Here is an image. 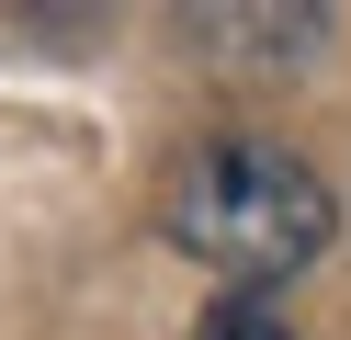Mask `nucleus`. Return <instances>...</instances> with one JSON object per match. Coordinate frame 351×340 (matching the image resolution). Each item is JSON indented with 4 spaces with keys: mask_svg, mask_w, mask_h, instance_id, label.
I'll return each instance as SVG.
<instances>
[{
    "mask_svg": "<svg viewBox=\"0 0 351 340\" xmlns=\"http://www.w3.org/2000/svg\"><path fill=\"white\" fill-rule=\"evenodd\" d=\"M159 227H170V249L204 261L227 295H272V284H295V272L340 238V204H328V181L306 170L295 148H272V136H204V148L170 159Z\"/></svg>",
    "mask_w": 351,
    "mask_h": 340,
    "instance_id": "1",
    "label": "nucleus"
},
{
    "mask_svg": "<svg viewBox=\"0 0 351 340\" xmlns=\"http://www.w3.org/2000/svg\"><path fill=\"white\" fill-rule=\"evenodd\" d=\"M204 45H250V57H306L328 34V12H193Z\"/></svg>",
    "mask_w": 351,
    "mask_h": 340,
    "instance_id": "2",
    "label": "nucleus"
},
{
    "mask_svg": "<svg viewBox=\"0 0 351 340\" xmlns=\"http://www.w3.org/2000/svg\"><path fill=\"white\" fill-rule=\"evenodd\" d=\"M193 340H295V329H283V306H272V295H215Z\"/></svg>",
    "mask_w": 351,
    "mask_h": 340,
    "instance_id": "3",
    "label": "nucleus"
}]
</instances>
